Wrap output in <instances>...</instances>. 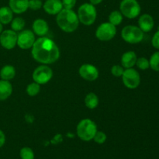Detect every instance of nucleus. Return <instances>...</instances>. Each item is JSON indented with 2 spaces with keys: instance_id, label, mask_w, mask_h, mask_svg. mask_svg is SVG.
I'll list each match as a JSON object with an SVG mask.
<instances>
[{
  "instance_id": "f257e3e1",
  "label": "nucleus",
  "mask_w": 159,
  "mask_h": 159,
  "mask_svg": "<svg viewBox=\"0 0 159 159\" xmlns=\"http://www.w3.org/2000/svg\"><path fill=\"white\" fill-rule=\"evenodd\" d=\"M31 53L34 60L44 65L54 63L60 57L57 45L54 40L46 37H40L35 40Z\"/></svg>"
},
{
  "instance_id": "f03ea898",
  "label": "nucleus",
  "mask_w": 159,
  "mask_h": 159,
  "mask_svg": "<svg viewBox=\"0 0 159 159\" xmlns=\"http://www.w3.org/2000/svg\"><path fill=\"white\" fill-rule=\"evenodd\" d=\"M57 26L66 33H72L77 30L79 25L78 15L72 9H63L57 16Z\"/></svg>"
},
{
  "instance_id": "7ed1b4c3",
  "label": "nucleus",
  "mask_w": 159,
  "mask_h": 159,
  "mask_svg": "<svg viewBox=\"0 0 159 159\" xmlns=\"http://www.w3.org/2000/svg\"><path fill=\"white\" fill-rule=\"evenodd\" d=\"M77 135L81 140L84 141H89L93 139L97 132V126L94 121L90 119H84L78 124Z\"/></svg>"
},
{
  "instance_id": "20e7f679",
  "label": "nucleus",
  "mask_w": 159,
  "mask_h": 159,
  "mask_svg": "<svg viewBox=\"0 0 159 159\" xmlns=\"http://www.w3.org/2000/svg\"><path fill=\"white\" fill-rule=\"evenodd\" d=\"M77 15L80 23L85 26H90L96 21L97 12L95 6L91 3H84L79 8Z\"/></svg>"
},
{
  "instance_id": "39448f33",
  "label": "nucleus",
  "mask_w": 159,
  "mask_h": 159,
  "mask_svg": "<svg viewBox=\"0 0 159 159\" xmlns=\"http://www.w3.org/2000/svg\"><path fill=\"white\" fill-rule=\"evenodd\" d=\"M121 37L127 43L134 44L142 41L144 39V32L138 26L129 25L123 28Z\"/></svg>"
},
{
  "instance_id": "423d86ee",
  "label": "nucleus",
  "mask_w": 159,
  "mask_h": 159,
  "mask_svg": "<svg viewBox=\"0 0 159 159\" xmlns=\"http://www.w3.org/2000/svg\"><path fill=\"white\" fill-rule=\"evenodd\" d=\"M120 9L123 16L128 19H134L141 13V6L137 0H122Z\"/></svg>"
},
{
  "instance_id": "0eeeda50",
  "label": "nucleus",
  "mask_w": 159,
  "mask_h": 159,
  "mask_svg": "<svg viewBox=\"0 0 159 159\" xmlns=\"http://www.w3.org/2000/svg\"><path fill=\"white\" fill-rule=\"evenodd\" d=\"M116 34V26L107 22L99 25L96 31V37L102 41H109L115 37Z\"/></svg>"
},
{
  "instance_id": "6e6552de",
  "label": "nucleus",
  "mask_w": 159,
  "mask_h": 159,
  "mask_svg": "<svg viewBox=\"0 0 159 159\" xmlns=\"http://www.w3.org/2000/svg\"><path fill=\"white\" fill-rule=\"evenodd\" d=\"M123 82L127 88L134 89L139 86L141 76L138 71L134 68H127L122 75Z\"/></svg>"
},
{
  "instance_id": "1a4fd4ad",
  "label": "nucleus",
  "mask_w": 159,
  "mask_h": 159,
  "mask_svg": "<svg viewBox=\"0 0 159 159\" xmlns=\"http://www.w3.org/2000/svg\"><path fill=\"white\" fill-rule=\"evenodd\" d=\"M53 76V71L48 65H40L33 72V79L35 82L43 85L49 82Z\"/></svg>"
},
{
  "instance_id": "9d476101",
  "label": "nucleus",
  "mask_w": 159,
  "mask_h": 159,
  "mask_svg": "<svg viewBox=\"0 0 159 159\" xmlns=\"http://www.w3.org/2000/svg\"><path fill=\"white\" fill-rule=\"evenodd\" d=\"M35 40L34 33L30 30H23L17 34V45L23 50L32 48Z\"/></svg>"
},
{
  "instance_id": "9b49d317",
  "label": "nucleus",
  "mask_w": 159,
  "mask_h": 159,
  "mask_svg": "<svg viewBox=\"0 0 159 159\" xmlns=\"http://www.w3.org/2000/svg\"><path fill=\"white\" fill-rule=\"evenodd\" d=\"M0 44L5 49L11 50L17 44V34L12 30H6L0 34Z\"/></svg>"
},
{
  "instance_id": "f8f14e48",
  "label": "nucleus",
  "mask_w": 159,
  "mask_h": 159,
  "mask_svg": "<svg viewBox=\"0 0 159 159\" xmlns=\"http://www.w3.org/2000/svg\"><path fill=\"white\" fill-rule=\"evenodd\" d=\"M79 75L86 81L93 82L99 77V70L96 66L90 64H84L79 68Z\"/></svg>"
},
{
  "instance_id": "ddd939ff",
  "label": "nucleus",
  "mask_w": 159,
  "mask_h": 159,
  "mask_svg": "<svg viewBox=\"0 0 159 159\" xmlns=\"http://www.w3.org/2000/svg\"><path fill=\"white\" fill-rule=\"evenodd\" d=\"M43 9L50 15H57L63 8L61 0H47L43 4Z\"/></svg>"
},
{
  "instance_id": "4468645a",
  "label": "nucleus",
  "mask_w": 159,
  "mask_h": 159,
  "mask_svg": "<svg viewBox=\"0 0 159 159\" xmlns=\"http://www.w3.org/2000/svg\"><path fill=\"white\" fill-rule=\"evenodd\" d=\"M138 26L144 33L150 32L155 26L153 17L149 14H143L138 20Z\"/></svg>"
},
{
  "instance_id": "2eb2a0df",
  "label": "nucleus",
  "mask_w": 159,
  "mask_h": 159,
  "mask_svg": "<svg viewBox=\"0 0 159 159\" xmlns=\"http://www.w3.org/2000/svg\"><path fill=\"white\" fill-rule=\"evenodd\" d=\"M29 0H9V7L13 13L21 14L26 12L29 6Z\"/></svg>"
},
{
  "instance_id": "dca6fc26",
  "label": "nucleus",
  "mask_w": 159,
  "mask_h": 159,
  "mask_svg": "<svg viewBox=\"0 0 159 159\" xmlns=\"http://www.w3.org/2000/svg\"><path fill=\"white\" fill-rule=\"evenodd\" d=\"M33 30L36 35L44 37L49 31L48 23L42 19H37L33 23Z\"/></svg>"
},
{
  "instance_id": "f3484780",
  "label": "nucleus",
  "mask_w": 159,
  "mask_h": 159,
  "mask_svg": "<svg viewBox=\"0 0 159 159\" xmlns=\"http://www.w3.org/2000/svg\"><path fill=\"white\" fill-rule=\"evenodd\" d=\"M137 54L134 51H127L125 52L121 57V65L123 68H131L136 65Z\"/></svg>"
},
{
  "instance_id": "a211bd4d",
  "label": "nucleus",
  "mask_w": 159,
  "mask_h": 159,
  "mask_svg": "<svg viewBox=\"0 0 159 159\" xmlns=\"http://www.w3.org/2000/svg\"><path fill=\"white\" fill-rule=\"evenodd\" d=\"M12 93V85L9 81L0 80V100L7 99Z\"/></svg>"
},
{
  "instance_id": "6ab92c4d",
  "label": "nucleus",
  "mask_w": 159,
  "mask_h": 159,
  "mask_svg": "<svg viewBox=\"0 0 159 159\" xmlns=\"http://www.w3.org/2000/svg\"><path fill=\"white\" fill-rule=\"evenodd\" d=\"M13 19V12L9 6L0 8V23L2 24H9Z\"/></svg>"
},
{
  "instance_id": "aec40b11",
  "label": "nucleus",
  "mask_w": 159,
  "mask_h": 159,
  "mask_svg": "<svg viewBox=\"0 0 159 159\" xmlns=\"http://www.w3.org/2000/svg\"><path fill=\"white\" fill-rule=\"evenodd\" d=\"M16 69L12 65H5L0 70V79L2 80L10 81L15 77Z\"/></svg>"
},
{
  "instance_id": "412c9836",
  "label": "nucleus",
  "mask_w": 159,
  "mask_h": 159,
  "mask_svg": "<svg viewBox=\"0 0 159 159\" xmlns=\"http://www.w3.org/2000/svg\"><path fill=\"white\" fill-rule=\"evenodd\" d=\"M85 104L87 108L93 110L99 105V98L94 93H88L85 98Z\"/></svg>"
},
{
  "instance_id": "4be33fe9",
  "label": "nucleus",
  "mask_w": 159,
  "mask_h": 159,
  "mask_svg": "<svg viewBox=\"0 0 159 159\" xmlns=\"http://www.w3.org/2000/svg\"><path fill=\"white\" fill-rule=\"evenodd\" d=\"M123 14L120 11H113L109 16V22L114 26H118L123 21Z\"/></svg>"
},
{
  "instance_id": "5701e85b",
  "label": "nucleus",
  "mask_w": 159,
  "mask_h": 159,
  "mask_svg": "<svg viewBox=\"0 0 159 159\" xmlns=\"http://www.w3.org/2000/svg\"><path fill=\"white\" fill-rule=\"evenodd\" d=\"M25 26V20L22 17H16L11 21V28L16 32H20Z\"/></svg>"
},
{
  "instance_id": "b1692460",
  "label": "nucleus",
  "mask_w": 159,
  "mask_h": 159,
  "mask_svg": "<svg viewBox=\"0 0 159 159\" xmlns=\"http://www.w3.org/2000/svg\"><path fill=\"white\" fill-rule=\"evenodd\" d=\"M40 85L37 82H32L29 84L26 87V93L30 96H35L40 93Z\"/></svg>"
},
{
  "instance_id": "393cba45",
  "label": "nucleus",
  "mask_w": 159,
  "mask_h": 159,
  "mask_svg": "<svg viewBox=\"0 0 159 159\" xmlns=\"http://www.w3.org/2000/svg\"><path fill=\"white\" fill-rule=\"evenodd\" d=\"M150 68L155 71H159V51L154 53L149 60Z\"/></svg>"
},
{
  "instance_id": "a878e982",
  "label": "nucleus",
  "mask_w": 159,
  "mask_h": 159,
  "mask_svg": "<svg viewBox=\"0 0 159 159\" xmlns=\"http://www.w3.org/2000/svg\"><path fill=\"white\" fill-rule=\"evenodd\" d=\"M20 155L21 159H34V152L28 147L23 148L20 150Z\"/></svg>"
},
{
  "instance_id": "bb28decb",
  "label": "nucleus",
  "mask_w": 159,
  "mask_h": 159,
  "mask_svg": "<svg viewBox=\"0 0 159 159\" xmlns=\"http://www.w3.org/2000/svg\"><path fill=\"white\" fill-rule=\"evenodd\" d=\"M136 65L141 70H147L148 68H150L149 60H148L146 57H139L137 59Z\"/></svg>"
},
{
  "instance_id": "cd10ccee",
  "label": "nucleus",
  "mask_w": 159,
  "mask_h": 159,
  "mask_svg": "<svg viewBox=\"0 0 159 159\" xmlns=\"http://www.w3.org/2000/svg\"><path fill=\"white\" fill-rule=\"evenodd\" d=\"M93 140L97 144H103L107 141V135H106V134L104 132L98 131L97 130V132L95 134L94 138H93Z\"/></svg>"
},
{
  "instance_id": "c85d7f7f",
  "label": "nucleus",
  "mask_w": 159,
  "mask_h": 159,
  "mask_svg": "<svg viewBox=\"0 0 159 159\" xmlns=\"http://www.w3.org/2000/svg\"><path fill=\"white\" fill-rule=\"evenodd\" d=\"M28 6L32 10H39L43 6L42 0H29Z\"/></svg>"
},
{
  "instance_id": "c756f323",
  "label": "nucleus",
  "mask_w": 159,
  "mask_h": 159,
  "mask_svg": "<svg viewBox=\"0 0 159 159\" xmlns=\"http://www.w3.org/2000/svg\"><path fill=\"white\" fill-rule=\"evenodd\" d=\"M124 71V68L122 66H120V65H113L111 68L112 74H113V75L116 76V77H120V76H122Z\"/></svg>"
},
{
  "instance_id": "7c9ffc66",
  "label": "nucleus",
  "mask_w": 159,
  "mask_h": 159,
  "mask_svg": "<svg viewBox=\"0 0 159 159\" xmlns=\"http://www.w3.org/2000/svg\"><path fill=\"white\" fill-rule=\"evenodd\" d=\"M64 9H71L76 4V0H61Z\"/></svg>"
},
{
  "instance_id": "2f4dec72",
  "label": "nucleus",
  "mask_w": 159,
  "mask_h": 159,
  "mask_svg": "<svg viewBox=\"0 0 159 159\" xmlns=\"http://www.w3.org/2000/svg\"><path fill=\"white\" fill-rule=\"evenodd\" d=\"M152 43L154 48L159 50V30L154 34L152 40Z\"/></svg>"
},
{
  "instance_id": "473e14b6",
  "label": "nucleus",
  "mask_w": 159,
  "mask_h": 159,
  "mask_svg": "<svg viewBox=\"0 0 159 159\" xmlns=\"http://www.w3.org/2000/svg\"><path fill=\"white\" fill-rule=\"evenodd\" d=\"M6 143V135L2 130H0V148L2 147Z\"/></svg>"
},
{
  "instance_id": "72a5a7b5",
  "label": "nucleus",
  "mask_w": 159,
  "mask_h": 159,
  "mask_svg": "<svg viewBox=\"0 0 159 159\" xmlns=\"http://www.w3.org/2000/svg\"><path fill=\"white\" fill-rule=\"evenodd\" d=\"M102 0H89L90 3H91L92 5H93V6H96V5H98L99 4V3L102 2Z\"/></svg>"
},
{
  "instance_id": "f704fd0d",
  "label": "nucleus",
  "mask_w": 159,
  "mask_h": 159,
  "mask_svg": "<svg viewBox=\"0 0 159 159\" xmlns=\"http://www.w3.org/2000/svg\"><path fill=\"white\" fill-rule=\"evenodd\" d=\"M2 30H3V26H2V24L1 23H0V34H1V33L2 32Z\"/></svg>"
}]
</instances>
